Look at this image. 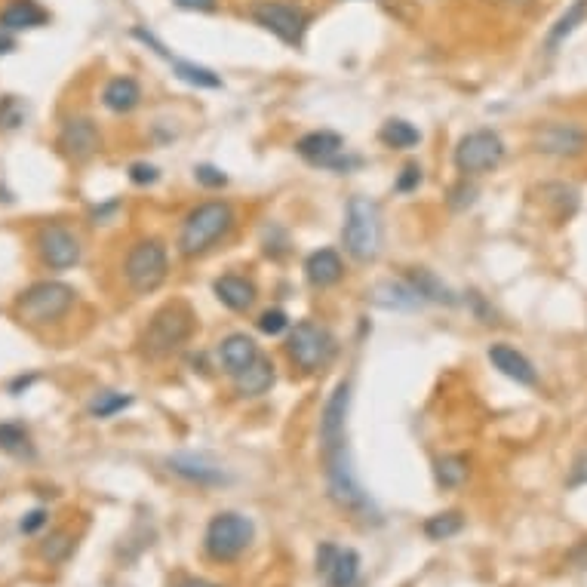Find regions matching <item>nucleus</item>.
Instances as JSON below:
<instances>
[{
    "label": "nucleus",
    "mask_w": 587,
    "mask_h": 587,
    "mask_svg": "<svg viewBox=\"0 0 587 587\" xmlns=\"http://www.w3.org/2000/svg\"><path fill=\"white\" fill-rule=\"evenodd\" d=\"M348 409H351V385L339 382L335 391L329 394L323 415H320V455H323V474H326L329 498L345 511L363 514L372 508V501L360 489L354 468H351Z\"/></svg>",
    "instance_id": "nucleus-1"
},
{
    "label": "nucleus",
    "mask_w": 587,
    "mask_h": 587,
    "mask_svg": "<svg viewBox=\"0 0 587 587\" xmlns=\"http://www.w3.org/2000/svg\"><path fill=\"white\" fill-rule=\"evenodd\" d=\"M234 222H237V216H234V206L228 200L197 203L182 222V231H179V240H176L179 256H185V259L206 256L209 249L219 246L234 231Z\"/></svg>",
    "instance_id": "nucleus-2"
},
{
    "label": "nucleus",
    "mask_w": 587,
    "mask_h": 587,
    "mask_svg": "<svg viewBox=\"0 0 587 587\" xmlns=\"http://www.w3.org/2000/svg\"><path fill=\"white\" fill-rule=\"evenodd\" d=\"M194 335V311L185 302H166L163 308H157L142 332V354L151 360H163L176 354L182 345L191 342Z\"/></svg>",
    "instance_id": "nucleus-3"
},
{
    "label": "nucleus",
    "mask_w": 587,
    "mask_h": 587,
    "mask_svg": "<svg viewBox=\"0 0 587 587\" xmlns=\"http://www.w3.org/2000/svg\"><path fill=\"white\" fill-rule=\"evenodd\" d=\"M382 209L369 197H351L345 209V225H342V243L345 253L357 262H375L382 253Z\"/></svg>",
    "instance_id": "nucleus-4"
},
{
    "label": "nucleus",
    "mask_w": 587,
    "mask_h": 587,
    "mask_svg": "<svg viewBox=\"0 0 587 587\" xmlns=\"http://www.w3.org/2000/svg\"><path fill=\"white\" fill-rule=\"evenodd\" d=\"M77 302L74 286L62 283V280H37L28 289H22L13 311L25 326H50L59 323Z\"/></svg>",
    "instance_id": "nucleus-5"
},
{
    "label": "nucleus",
    "mask_w": 587,
    "mask_h": 587,
    "mask_svg": "<svg viewBox=\"0 0 587 587\" xmlns=\"http://www.w3.org/2000/svg\"><path fill=\"white\" fill-rule=\"evenodd\" d=\"M339 351V342H335V335L317 323V320H299L296 326H289V335H286V354L292 360V366L302 369L305 375H314L320 369H326Z\"/></svg>",
    "instance_id": "nucleus-6"
},
{
    "label": "nucleus",
    "mask_w": 587,
    "mask_h": 587,
    "mask_svg": "<svg viewBox=\"0 0 587 587\" xmlns=\"http://www.w3.org/2000/svg\"><path fill=\"white\" fill-rule=\"evenodd\" d=\"M249 19L292 50H302L305 34L311 28V13L292 4V0H253L249 4Z\"/></svg>",
    "instance_id": "nucleus-7"
},
{
    "label": "nucleus",
    "mask_w": 587,
    "mask_h": 587,
    "mask_svg": "<svg viewBox=\"0 0 587 587\" xmlns=\"http://www.w3.org/2000/svg\"><path fill=\"white\" fill-rule=\"evenodd\" d=\"M123 277L136 296H151L170 277V253L157 237L136 240L123 262Z\"/></svg>",
    "instance_id": "nucleus-8"
},
{
    "label": "nucleus",
    "mask_w": 587,
    "mask_h": 587,
    "mask_svg": "<svg viewBox=\"0 0 587 587\" xmlns=\"http://www.w3.org/2000/svg\"><path fill=\"white\" fill-rule=\"evenodd\" d=\"M256 538V526L237 511H222L209 520L203 532V551L216 563H234Z\"/></svg>",
    "instance_id": "nucleus-9"
},
{
    "label": "nucleus",
    "mask_w": 587,
    "mask_h": 587,
    "mask_svg": "<svg viewBox=\"0 0 587 587\" xmlns=\"http://www.w3.org/2000/svg\"><path fill=\"white\" fill-rule=\"evenodd\" d=\"M452 160H455V170L465 179L492 173L495 166L505 160V142H501L495 130H474L458 139Z\"/></svg>",
    "instance_id": "nucleus-10"
},
{
    "label": "nucleus",
    "mask_w": 587,
    "mask_h": 587,
    "mask_svg": "<svg viewBox=\"0 0 587 587\" xmlns=\"http://www.w3.org/2000/svg\"><path fill=\"white\" fill-rule=\"evenodd\" d=\"M34 246H37L40 262H44L50 271H68V268L80 265V256H83L80 237L68 225H59V222H47L44 228H40Z\"/></svg>",
    "instance_id": "nucleus-11"
},
{
    "label": "nucleus",
    "mask_w": 587,
    "mask_h": 587,
    "mask_svg": "<svg viewBox=\"0 0 587 587\" xmlns=\"http://www.w3.org/2000/svg\"><path fill=\"white\" fill-rule=\"evenodd\" d=\"M532 148L544 157L572 160L587 151V130H581L578 123H563V120L541 123L532 133Z\"/></svg>",
    "instance_id": "nucleus-12"
},
{
    "label": "nucleus",
    "mask_w": 587,
    "mask_h": 587,
    "mask_svg": "<svg viewBox=\"0 0 587 587\" xmlns=\"http://www.w3.org/2000/svg\"><path fill=\"white\" fill-rule=\"evenodd\" d=\"M56 148L71 163H87L90 157H96L99 148H102V133L96 127V120L93 117L65 120L62 130H59V139H56Z\"/></svg>",
    "instance_id": "nucleus-13"
},
{
    "label": "nucleus",
    "mask_w": 587,
    "mask_h": 587,
    "mask_svg": "<svg viewBox=\"0 0 587 587\" xmlns=\"http://www.w3.org/2000/svg\"><path fill=\"white\" fill-rule=\"evenodd\" d=\"M166 468H170V474H176L194 486H225L231 480L219 461H213L209 455H194V452L170 455L166 458Z\"/></svg>",
    "instance_id": "nucleus-14"
},
{
    "label": "nucleus",
    "mask_w": 587,
    "mask_h": 587,
    "mask_svg": "<svg viewBox=\"0 0 587 587\" xmlns=\"http://www.w3.org/2000/svg\"><path fill=\"white\" fill-rule=\"evenodd\" d=\"M44 25H50V13L40 7L37 0H7V4L0 7V28L10 34L34 31Z\"/></svg>",
    "instance_id": "nucleus-15"
},
{
    "label": "nucleus",
    "mask_w": 587,
    "mask_h": 587,
    "mask_svg": "<svg viewBox=\"0 0 587 587\" xmlns=\"http://www.w3.org/2000/svg\"><path fill=\"white\" fill-rule=\"evenodd\" d=\"M489 360H492V366L501 375H508L511 382H517L523 388H535L538 385V372H535L532 360L526 354H520L517 348H511V345H492L489 348Z\"/></svg>",
    "instance_id": "nucleus-16"
},
{
    "label": "nucleus",
    "mask_w": 587,
    "mask_h": 587,
    "mask_svg": "<svg viewBox=\"0 0 587 587\" xmlns=\"http://www.w3.org/2000/svg\"><path fill=\"white\" fill-rule=\"evenodd\" d=\"M213 292H216V299L228 311H237V314L249 311V308L256 305V299H259L256 283L249 280V277H243V274H225V277H219L213 283Z\"/></svg>",
    "instance_id": "nucleus-17"
},
{
    "label": "nucleus",
    "mask_w": 587,
    "mask_h": 587,
    "mask_svg": "<svg viewBox=\"0 0 587 587\" xmlns=\"http://www.w3.org/2000/svg\"><path fill=\"white\" fill-rule=\"evenodd\" d=\"M305 277L314 289H329L335 283H342L345 277V262L335 249H314V253L305 259Z\"/></svg>",
    "instance_id": "nucleus-18"
},
{
    "label": "nucleus",
    "mask_w": 587,
    "mask_h": 587,
    "mask_svg": "<svg viewBox=\"0 0 587 587\" xmlns=\"http://www.w3.org/2000/svg\"><path fill=\"white\" fill-rule=\"evenodd\" d=\"M342 151H345V139L339 133H332V130H314V133H305L296 142V154L305 157L308 163L320 166V170L332 157H339Z\"/></svg>",
    "instance_id": "nucleus-19"
},
{
    "label": "nucleus",
    "mask_w": 587,
    "mask_h": 587,
    "mask_svg": "<svg viewBox=\"0 0 587 587\" xmlns=\"http://www.w3.org/2000/svg\"><path fill=\"white\" fill-rule=\"evenodd\" d=\"M259 357H262V351H259L256 339H249L246 332H231L219 342V360H222L228 375L243 372L249 363H256Z\"/></svg>",
    "instance_id": "nucleus-20"
},
{
    "label": "nucleus",
    "mask_w": 587,
    "mask_h": 587,
    "mask_svg": "<svg viewBox=\"0 0 587 587\" xmlns=\"http://www.w3.org/2000/svg\"><path fill=\"white\" fill-rule=\"evenodd\" d=\"M102 105L111 111V114H130L142 105V87L139 80L130 77V74H117L105 83L102 90Z\"/></svg>",
    "instance_id": "nucleus-21"
},
{
    "label": "nucleus",
    "mask_w": 587,
    "mask_h": 587,
    "mask_svg": "<svg viewBox=\"0 0 587 587\" xmlns=\"http://www.w3.org/2000/svg\"><path fill=\"white\" fill-rule=\"evenodd\" d=\"M412 289H415V296L422 299V302H431V305H458V296L449 289V283H443L434 271L428 268H409L406 277H403Z\"/></svg>",
    "instance_id": "nucleus-22"
},
{
    "label": "nucleus",
    "mask_w": 587,
    "mask_h": 587,
    "mask_svg": "<svg viewBox=\"0 0 587 587\" xmlns=\"http://www.w3.org/2000/svg\"><path fill=\"white\" fill-rule=\"evenodd\" d=\"M372 305H379L385 311H415L422 305V299L415 296V289L406 283V280H382L375 283L372 292H369Z\"/></svg>",
    "instance_id": "nucleus-23"
},
{
    "label": "nucleus",
    "mask_w": 587,
    "mask_h": 587,
    "mask_svg": "<svg viewBox=\"0 0 587 587\" xmlns=\"http://www.w3.org/2000/svg\"><path fill=\"white\" fill-rule=\"evenodd\" d=\"M231 379H234V391L240 397H262L274 385V363L268 357H259L256 363H249L243 372L231 375Z\"/></svg>",
    "instance_id": "nucleus-24"
},
{
    "label": "nucleus",
    "mask_w": 587,
    "mask_h": 587,
    "mask_svg": "<svg viewBox=\"0 0 587 587\" xmlns=\"http://www.w3.org/2000/svg\"><path fill=\"white\" fill-rule=\"evenodd\" d=\"M329 587H354L360 578V554L351 548H339L329 563V569L323 572Z\"/></svg>",
    "instance_id": "nucleus-25"
},
{
    "label": "nucleus",
    "mask_w": 587,
    "mask_h": 587,
    "mask_svg": "<svg viewBox=\"0 0 587 587\" xmlns=\"http://www.w3.org/2000/svg\"><path fill=\"white\" fill-rule=\"evenodd\" d=\"M379 142L391 151H412L418 142H422V133H418L409 120L403 117H391L382 123V130H379Z\"/></svg>",
    "instance_id": "nucleus-26"
},
{
    "label": "nucleus",
    "mask_w": 587,
    "mask_h": 587,
    "mask_svg": "<svg viewBox=\"0 0 587 587\" xmlns=\"http://www.w3.org/2000/svg\"><path fill=\"white\" fill-rule=\"evenodd\" d=\"M0 452H7L19 461H31L34 443H31V431L22 422H0Z\"/></svg>",
    "instance_id": "nucleus-27"
},
{
    "label": "nucleus",
    "mask_w": 587,
    "mask_h": 587,
    "mask_svg": "<svg viewBox=\"0 0 587 587\" xmlns=\"http://www.w3.org/2000/svg\"><path fill=\"white\" fill-rule=\"evenodd\" d=\"M166 62L173 65V74L179 80L191 83V87H197V90H222V77L213 68H203L197 62H185V59H173V56Z\"/></svg>",
    "instance_id": "nucleus-28"
},
{
    "label": "nucleus",
    "mask_w": 587,
    "mask_h": 587,
    "mask_svg": "<svg viewBox=\"0 0 587 587\" xmlns=\"http://www.w3.org/2000/svg\"><path fill=\"white\" fill-rule=\"evenodd\" d=\"M468 458L465 455H443L434 461V477L440 489H458L468 480Z\"/></svg>",
    "instance_id": "nucleus-29"
},
{
    "label": "nucleus",
    "mask_w": 587,
    "mask_h": 587,
    "mask_svg": "<svg viewBox=\"0 0 587 587\" xmlns=\"http://www.w3.org/2000/svg\"><path fill=\"white\" fill-rule=\"evenodd\" d=\"M425 535L431 541H449L452 535H458L461 529H465V517H461L458 511H446V514H434L425 520Z\"/></svg>",
    "instance_id": "nucleus-30"
},
{
    "label": "nucleus",
    "mask_w": 587,
    "mask_h": 587,
    "mask_svg": "<svg viewBox=\"0 0 587 587\" xmlns=\"http://www.w3.org/2000/svg\"><path fill=\"white\" fill-rule=\"evenodd\" d=\"M133 406V397L130 394H120V391H96V397L90 400V415L93 418H114L117 412L130 409Z\"/></svg>",
    "instance_id": "nucleus-31"
},
{
    "label": "nucleus",
    "mask_w": 587,
    "mask_h": 587,
    "mask_svg": "<svg viewBox=\"0 0 587 587\" xmlns=\"http://www.w3.org/2000/svg\"><path fill=\"white\" fill-rule=\"evenodd\" d=\"M584 16H587V0H575V4L560 16V22L551 28V34H548V47L554 50V47L560 44V40H566V37L584 22Z\"/></svg>",
    "instance_id": "nucleus-32"
},
{
    "label": "nucleus",
    "mask_w": 587,
    "mask_h": 587,
    "mask_svg": "<svg viewBox=\"0 0 587 587\" xmlns=\"http://www.w3.org/2000/svg\"><path fill=\"white\" fill-rule=\"evenodd\" d=\"M71 551H74V538L65 529H59V532H53L44 541V548H40V557H44L47 563H65L71 557Z\"/></svg>",
    "instance_id": "nucleus-33"
},
{
    "label": "nucleus",
    "mask_w": 587,
    "mask_h": 587,
    "mask_svg": "<svg viewBox=\"0 0 587 587\" xmlns=\"http://www.w3.org/2000/svg\"><path fill=\"white\" fill-rule=\"evenodd\" d=\"M25 105L19 96H4L0 99V130H19L25 123Z\"/></svg>",
    "instance_id": "nucleus-34"
},
{
    "label": "nucleus",
    "mask_w": 587,
    "mask_h": 587,
    "mask_svg": "<svg viewBox=\"0 0 587 587\" xmlns=\"http://www.w3.org/2000/svg\"><path fill=\"white\" fill-rule=\"evenodd\" d=\"M256 326H259V332H265V335H283V332H289V314L283 311V308H268V311H262L259 314V320H256Z\"/></svg>",
    "instance_id": "nucleus-35"
},
{
    "label": "nucleus",
    "mask_w": 587,
    "mask_h": 587,
    "mask_svg": "<svg viewBox=\"0 0 587 587\" xmlns=\"http://www.w3.org/2000/svg\"><path fill=\"white\" fill-rule=\"evenodd\" d=\"M194 179H197L203 188H225V185H228V176L219 170V166H213V163H200V166H194Z\"/></svg>",
    "instance_id": "nucleus-36"
},
{
    "label": "nucleus",
    "mask_w": 587,
    "mask_h": 587,
    "mask_svg": "<svg viewBox=\"0 0 587 587\" xmlns=\"http://www.w3.org/2000/svg\"><path fill=\"white\" fill-rule=\"evenodd\" d=\"M422 166L418 163H409V166H403V173L397 176V182H394V191L397 194H412V191H418V185H422Z\"/></svg>",
    "instance_id": "nucleus-37"
},
{
    "label": "nucleus",
    "mask_w": 587,
    "mask_h": 587,
    "mask_svg": "<svg viewBox=\"0 0 587 587\" xmlns=\"http://www.w3.org/2000/svg\"><path fill=\"white\" fill-rule=\"evenodd\" d=\"M160 179V170L154 163H133L130 166V182L133 185H154Z\"/></svg>",
    "instance_id": "nucleus-38"
},
{
    "label": "nucleus",
    "mask_w": 587,
    "mask_h": 587,
    "mask_svg": "<svg viewBox=\"0 0 587 587\" xmlns=\"http://www.w3.org/2000/svg\"><path fill=\"white\" fill-rule=\"evenodd\" d=\"M44 526H47V511H44V508L28 511V514L22 517V523H19V529H22L25 535H34L37 529H44Z\"/></svg>",
    "instance_id": "nucleus-39"
},
{
    "label": "nucleus",
    "mask_w": 587,
    "mask_h": 587,
    "mask_svg": "<svg viewBox=\"0 0 587 587\" xmlns=\"http://www.w3.org/2000/svg\"><path fill=\"white\" fill-rule=\"evenodd\" d=\"M173 4L188 13H213L219 7V0H173Z\"/></svg>",
    "instance_id": "nucleus-40"
},
{
    "label": "nucleus",
    "mask_w": 587,
    "mask_h": 587,
    "mask_svg": "<svg viewBox=\"0 0 587 587\" xmlns=\"http://www.w3.org/2000/svg\"><path fill=\"white\" fill-rule=\"evenodd\" d=\"M120 209V200H108V203H102V206H96L93 209V219H96V225H105L114 213Z\"/></svg>",
    "instance_id": "nucleus-41"
},
{
    "label": "nucleus",
    "mask_w": 587,
    "mask_h": 587,
    "mask_svg": "<svg viewBox=\"0 0 587 587\" xmlns=\"http://www.w3.org/2000/svg\"><path fill=\"white\" fill-rule=\"evenodd\" d=\"M572 486H578V483H587V449L578 455V461H575V468H572V480H569Z\"/></svg>",
    "instance_id": "nucleus-42"
},
{
    "label": "nucleus",
    "mask_w": 587,
    "mask_h": 587,
    "mask_svg": "<svg viewBox=\"0 0 587 587\" xmlns=\"http://www.w3.org/2000/svg\"><path fill=\"white\" fill-rule=\"evenodd\" d=\"M34 382H37V375H19L16 382H10V394H13V397H19V394H22V391H28Z\"/></svg>",
    "instance_id": "nucleus-43"
},
{
    "label": "nucleus",
    "mask_w": 587,
    "mask_h": 587,
    "mask_svg": "<svg viewBox=\"0 0 587 587\" xmlns=\"http://www.w3.org/2000/svg\"><path fill=\"white\" fill-rule=\"evenodd\" d=\"M13 50H16V34L0 28V56H10Z\"/></svg>",
    "instance_id": "nucleus-44"
},
{
    "label": "nucleus",
    "mask_w": 587,
    "mask_h": 587,
    "mask_svg": "<svg viewBox=\"0 0 587 587\" xmlns=\"http://www.w3.org/2000/svg\"><path fill=\"white\" fill-rule=\"evenodd\" d=\"M179 587H219V584H213V581H200V578H191V581H182Z\"/></svg>",
    "instance_id": "nucleus-45"
}]
</instances>
